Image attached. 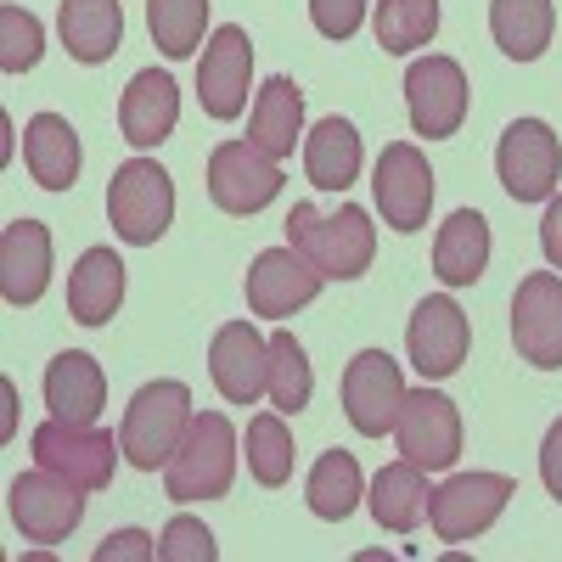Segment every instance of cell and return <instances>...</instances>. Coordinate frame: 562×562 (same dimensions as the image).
Listing matches in <instances>:
<instances>
[{"label":"cell","instance_id":"cell-12","mask_svg":"<svg viewBox=\"0 0 562 562\" xmlns=\"http://www.w3.org/2000/svg\"><path fill=\"white\" fill-rule=\"evenodd\" d=\"M209 198H214V209L248 220L281 198V169L254 140H220L209 153Z\"/></svg>","mask_w":562,"mask_h":562},{"label":"cell","instance_id":"cell-7","mask_svg":"<svg viewBox=\"0 0 562 562\" xmlns=\"http://www.w3.org/2000/svg\"><path fill=\"white\" fill-rule=\"evenodd\" d=\"M495 169L512 203H546L562 180V140L546 119H512L501 147H495Z\"/></svg>","mask_w":562,"mask_h":562},{"label":"cell","instance_id":"cell-21","mask_svg":"<svg viewBox=\"0 0 562 562\" xmlns=\"http://www.w3.org/2000/svg\"><path fill=\"white\" fill-rule=\"evenodd\" d=\"M40 394H45V411L63 416V422H97L108 411V371H102L97 355L68 349L45 366Z\"/></svg>","mask_w":562,"mask_h":562},{"label":"cell","instance_id":"cell-26","mask_svg":"<svg viewBox=\"0 0 562 562\" xmlns=\"http://www.w3.org/2000/svg\"><path fill=\"white\" fill-rule=\"evenodd\" d=\"M23 164L45 192H68L79 180V135L63 113H34L23 124Z\"/></svg>","mask_w":562,"mask_h":562},{"label":"cell","instance_id":"cell-17","mask_svg":"<svg viewBox=\"0 0 562 562\" xmlns=\"http://www.w3.org/2000/svg\"><path fill=\"white\" fill-rule=\"evenodd\" d=\"M467 74L456 57H416L411 74H405V108H411V130L428 135V140H445L461 130L467 119Z\"/></svg>","mask_w":562,"mask_h":562},{"label":"cell","instance_id":"cell-39","mask_svg":"<svg viewBox=\"0 0 562 562\" xmlns=\"http://www.w3.org/2000/svg\"><path fill=\"white\" fill-rule=\"evenodd\" d=\"M540 479H546L551 501H562V416L546 428V445H540Z\"/></svg>","mask_w":562,"mask_h":562},{"label":"cell","instance_id":"cell-36","mask_svg":"<svg viewBox=\"0 0 562 562\" xmlns=\"http://www.w3.org/2000/svg\"><path fill=\"white\" fill-rule=\"evenodd\" d=\"M220 546L198 518H169L158 535V562H214Z\"/></svg>","mask_w":562,"mask_h":562},{"label":"cell","instance_id":"cell-38","mask_svg":"<svg viewBox=\"0 0 562 562\" xmlns=\"http://www.w3.org/2000/svg\"><path fill=\"white\" fill-rule=\"evenodd\" d=\"M153 557H158V540L140 529H119L97 546V562H153Z\"/></svg>","mask_w":562,"mask_h":562},{"label":"cell","instance_id":"cell-9","mask_svg":"<svg viewBox=\"0 0 562 562\" xmlns=\"http://www.w3.org/2000/svg\"><path fill=\"white\" fill-rule=\"evenodd\" d=\"M400 405H405L400 360L389 349H360L344 366V416H349V428L366 434V439H383V434H394Z\"/></svg>","mask_w":562,"mask_h":562},{"label":"cell","instance_id":"cell-22","mask_svg":"<svg viewBox=\"0 0 562 562\" xmlns=\"http://www.w3.org/2000/svg\"><path fill=\"white\" fill-rule=\"evenodd\" d=\"M428 501H434L428 473H422L416 461H405V456L389 461V467H378V479H371V490H366L371 518H378V529H389V535L422 529V518H428Z\"/></svg>","mask_w":562,"mask_h":562},{"label":"cell","instance_id":"cell-1","mask_svg":"<svg viewBox=\"0 0 562 562\" xmlns=\"http://www.w3.org/2000/svg\"><path fill=\"white\" fill-rule=\"evenodd\" d=\"M288 243L326 276V281H360L378 259V225L366 209L344 203L333 214H321L315 203H293L288 220Z\"/></svg>","mask_w":562,"mask_h":562},{"label":"cell","instance_id":"cell-28","mask_svg":"<svg viewBox=\"0 0 562 562\" xmlns=\"http://www.w3.org/2000/svg\"><path fill=\"white\" fill-rule=\"evenodd\" d=\"M360 130L349 119H321L304 135V175L315 192H349L360 180Z\"/></svg>","mask_w":562,"mask_h":562},{"label":"cell","instance_id":"cell-34","mask_svg":"<svg viewBox=\"0 0 562 562\" xmlns=\"http://www.w3.org/2000/svg\"><path fill=\"white\" fill-rule=\"evenodd\" d=\"M270 405L281 411V416H299L304 405H310V394H315V371H310V355H304V344L293 338V333H276L270 338Z\"/></svg>","mask_w":562,"mask_h":562},{"label":"cell","instance_id":"cell-27","mask_svg":"<svg viewBox=\"0 0 562 562\" xmlns=\"http://www.w3.org/2000/svg\"><path fill=\"white\" fill-rule=\"evenodd\" d=\"M57 29H63L68 57L85 63V68H97L124 45V7L119 0H63Z\"/></svg>","mask_w":562,"mask_h":562},{"label":"cell","instance_id":"cell-3","mask_svg":"<svg viewBox=\"0 0 562 562\" xmlns=\"http://www.w3.org/2000/svg\"><path fill=\"white\" fill-rule=\"evenodd\" d=\"M192 389L175 383V378H158V383H140L135 400L124 405V422H119V445H124V461L140 467V473H158V467L180 450L186 428H192Z\"/></svg>","mask_w":562,"mask_h":562},{"label":"cell","instance_id":"cell-2","mask_svg":"<svg viewBox=\"0 0 562 562\" xmlns=\"http://www.w3.org/2000/svg\"><path fill=\"white\" fill-rule=\"evenodd\" d=\"M237 484V428L220 411H198L180 450L164 461V495L169 501H220Z\"/></svg>","mask_w":562,"mask_h":562},{"label":"cell","instance_id":"cell-25","mask_svg":"<svg viewBox=\"0 0 562 562\" xmlns=\"http://www.w3.org/2000/svg\"><path fill=\"white\" fill-rule=\"evenodd\" d=\"M490 270V220L479 209H456L434 237V276L445 288H473Z\"/></svg>","mask_w":562,"mask_h":562},{"label":"cell","instance_id":"cell-40","mask_svg":"<svg viewBox=\"0 0 562 562\" xmlns=\"http://www.w3.org/2000/svg\"><path fill=\"white\" fill-rule=\"evenodd\" d=\"M540 248H546V265L562 270V198H551V209L540 220Z\"/></svg>","mask_w":562,"mask_h":562},{"label":"cell","instance_id":"cell-16","mask_svg":"<svg viewBox=\"0 0 562 562\" xmlns=\"http://www.w3.org/2000/svg\"><path fill=\"white\" fill-rule=\"evenodd\" d=\"M326 288V276L288 243V248H265L254 265H248V281H243V293H248V310L265 315V321H288L299 315L304 304H315Z\"/></svg>","mask_w":562,"mask_h":562},{"label":"cell","instance_id":"cell-14","mask_svg":"<svg viewBox=\"0 0 562 562\" xmlns=\"http://www.w3.org/2000/svg\"><path fill=\"white\" fill-rule=\"evenodd\" d=\"M248 85H254V40H248V29L225 23L203 45L198 102H203V113L214 124H231V119H243V108H248Z\"/></svg>","mask_w":562,"mask_h":562},{"label":"cell","instance_id":"cell-8","mask_svg":"<svg viewBox=\"0 0 562 562\" xmlns=\"http://www.w3.org/2000/svg\"><path fill=\"white\" fill-rule=\"evenodd\" d=\"M371 198H378L383 225L400 231V237L428 225V214H434V169H428V158H422V147L389 140L383 158H378V175H371Z\"/></svg>","mask_w":562,"mask_h":562},{"label":"cell","instance_id":"cell-10","mask_svg":"<svg viewBox=\"0 0 562 562\" xmlns=\"http://www.w3.org/2000/svg\"><path fill=\"white\" fill-rule=\"evenodd\" d=\"M7 512L23 540H40V546H57L79 529L85 518V490L45 473V467H34V473H18L12 490H7Z\"/></svg>","mask_w":562,"mask_h":562},{"label":"cell","instance_id":"cell-6","mask_svg":"<svg viewBox=\"0 0 562 562\" xmlns=\"http://www.w3.org/2000/svg\"><path fill=\"white\" fill-rule=\"evenodd\" d=\"M518 495V484H512L506 473H450L434 501H428V524L439 540L461 546V540H479L501 524L506 501Z\"/></svg>","mask_w":562,"mask_h":562},{"label":"cell","instance_id":"cell-31","mask_svg":"<svg viewBox=\"0 0 562 562\" xmlns=\"http://www.w3.org/2000/svg\"><path fill=\"white\" fill-rule=\"evenodd\" d=\"M371 23H378V45L389 57H411V52H422V45H434L439 0H378Z\"/></svg>","mask_w":562,"mask_h":562},{"label":"cell","instance_id":"cell-19","mask_svg":"<svg viewBox=\"0 0 562 562\" xmlns=\"http://www.w3.org/2000/svg\"><path fill=\"white\" fill-rule=\"evenodd\" d=\"M52 288V231L40 220H12L0 231V293L12 310H29Z\"/></svg>","mask_w":562,"mask_h":562},{"label":"cell","instance_id":"cell-11","mask_svg":"<svg viewBox=\"0 0 562 562\" xmlns=\"http://www.w3.org/2000/svg\"><path fill=\"white\" fill-rule=\"evenodd\" d=\"M394 445H400L405 461L422 467V473L456 467V456H461V411H456V400L439 394V389L405 394L400 422H394Z\"/></svg>","mask_w":562,"mask_h":562},{"label":"cell","instance_id":"cell-4","mask_svg":"<svg viewBox=\"0 0 562 562\" xmlns=\"http://www.w3.org/2000/svg\"><path fill=\"white\" fill-rule=\"evenodd\" d=\"M29 445H34V461L45 467V473L79 484L85 495L90 490H108L113 484V467L124 456V445L108 428H97V422H63V416H45Z\"/></svg>","mask_w":562,"mask_h":562},{"label":"cell","instance_id":"cell-13","mask_svg":"<svg viewBox=\"0 0 562 562\" xmlns=\"http://www.w3.org/2000/svg\"><path fill=\"white\" fill-rule=\"evenodd\" d=\"M512 344L535 371H562V276L535 270L512 293Z\"/></svg>","mask_w":562,"mask_h":562},{"label":"cell","instance_id":"cell-35","mask_svg":"<svg viewBox=\"0 0 562 562\" xmlns=\"http://www.w3.org/2000/svg\"><path fill=\"white\" fill-rule=\"evenodd\" d=\"M45 52V34H40V18L23 12V7H0V68L12 79L29 74Z\"/></svg>","mask_w":562,"mask_h":562},{"label":"cell","instance_id":"cell-24","mask_svg":"<svg viewBox=\"0 0 562 562\" xmlns=\"http://www.w3.org/2000/svg\"><path fill=\"white\" fill-rule=\"evenodd\" d=\"M124 304V259L113 248H85L68 276V315L79 326H108Z\"/></svg>","mask_w":562,"mask_h":562},{"label":"cell","instance_id":"cell-23","mask_svg":"<svg viewBox=\"0 0 562 562\" xmlns=\"http://www.w3.org/2000/svg\"><path fill=\"white\" fill-rule=\"evenodd\" d=\"M248 140L259 153H270L276 164L293 158V147H304V90L293 79H265L254 113H248Z\"/></svg>","mask_w":562,"mask_h":562},{"label":"cell","instance_id":"cell-32","mask_svg":"<svg viewBox=\"0 0 562 562\" xmlns=\"http://www.w3.org/2000/svg\"><path fill=\"white\" fill-rule=\"evenodd\" d=\"M147 29H153V45L169 63H186L203 45L209 0H147Z\"/></svg>","mask_w":562,"mask_h":562},{"label":"cell","instance_id":"cell-15","mask_svg":"<svg viewBox=\"0 0 562 562\" xmlns=\"http://www.w3.org/2000/svg\"><path fill=\"white\" fill-rule=\"evenodd\" d=\"M405 349H411V366L422 371V383H445L461 371L467 349H473V326H467L461 304L434 293L411 310V326H405Z\"/></svg>","mask_w":562,"mask_h":562},{"label":"cell","instance_id":"cell-37","mask_svg":"<svg viewBox=\"0 0 562 562\" xmlns=\"http://www.w3.org/2000/svg\"><path fill=\"white\" fill-rule=\"evenodd\" d=\"M310 23L326 40H355L366 23V0H310Z\"/></svg>","mask_w":562,"mask_h":562},{"label":"cell","instance_id":"cell-18","mask_svg":"<svg viewBox=\"0 0 562 562\" xmlns=\"http://www.w3.org/2000/svg\"><path fill=\"white\" fill-rule=\"evenodd\" d=\"M209 378L225 405H254L270 389V338H259L248 321H225L209 344Z\"/></svg>","mask_w":562,"mask_h":562},{"label":"cell","instance_id":"cell-30","mask_svg":"<svg viewBox=\"0 0 562 562\" xmlns=\"http://www.w3.org/2000/svg\"><path fill=\"white\" fill-rule=\"evenodd\" d=\"M360 495H366V479H360V461L349 450H326L304 479V501L321 524H344L360 506Z\"/></svg>","mask_w":562,"mask_h":562},{"label":"cell","instance_id":"cell-29","mask_svg":"<svg viewBox=\"0 0 562 562\" xmlns=\"http://www.w3.org/2000/svg\"><path fill=\"white\" fill-rule=\"evenodd\" d=\"M490 34L512 63H540L557 34L551 0H490Z\"/></svg>","mask_w":562,"mask_h":562},{"label":"cell","instance_id":"cell-5","mask_svg":"<svg viewBox=\"0 0 562 562\" xmlns=\"http://www.w3.org/2000/svg\"><path fill=\"white\" fill-rule=\"evenodd\" d=\"M108 220L130 248H153L175 220V180L153 158H130L108 180Z\"/></svg>","mask_w":562,"mask_h":562},{"label":"cell","instance_id":"cell-20","mask_svg":"<svg viewBox=\"0 0 562 562\" xmlns=\"http://www.w3.org/2000/svg\"><path fill=\"white\" fill-rule=\"evenodd\" d=\"M175 124H180V85L169 74H158V68H140L130 79V90L119 97L124 140L135 153H153V147H164V140L175 135Z\"/></svg>","mask_w":562,"mask_h":562},{"label":"cell","instance_id":"cell-33","mask_svg":"<svg viewBox=\"0 0 562 562\" xmlns=\"http://www.w3.org/2000/svg\"><path fill=\"white\" fill-rule=\"evenodd\" d=\"M293 434H288V422H281V411H259L248 422V473L265 484V490H281L293 479Z\"/></svg>","mask_w":562,"mask_h":562}]
</instances>
